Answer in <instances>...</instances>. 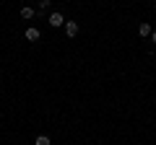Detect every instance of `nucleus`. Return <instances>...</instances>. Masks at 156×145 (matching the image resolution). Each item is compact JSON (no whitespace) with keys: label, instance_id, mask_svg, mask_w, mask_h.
<instances>
[{"label":"nucleus","instance_id":"nucleus-3","mask_svg":"<svg viewBox=\"0 0 156 145\" xmlns=\"http://www.w3.org/2000/svg\"><path fill=\"white\" fill-rule=\"evenodd\" d=\"M65 36L68 39L78 36V21H65Z\"/></svg>","mask_w":156,"mask_h":145},{"label":"nucleus","instance_id":"nucleus-7","mask_svg":"<svg viewBox=\"0 0 156 145\" xmlns=\"http://www.w3.org/2000/svg\"><path fill=\"white\" fill-rule=\"evenodd\" d=\"M50 5H52V0H39V13H44Z\"/></svg>","mask_w":156,"mask_h":145},{"label":"nucleus","instance_id":"nucleus-2","mask_svg":"<svg viewBox=\"0 0 156 145\" xmlns=\"http://www.w3.org/2000/svg\"><path fill=\"white\" fill-rule=\"evenodd\" d=\"M23 36H26V42H39V39H42V31L34 29V26H29L26 31H23Z\"/></svg>","mask_w":156,"mask_h":145},{"label":"nucleus","instance_id":"nucleus-8","mask_svg":"<svg viewBox=\"0 0 156 145\" xmlns=\"http://www.w3.org/2000/svg\"><path fill=\"white\" fill-rule=\"evenodd\" d=\"M151 42H154V44H156V31H151Z\"/></svg>","mask_w":156,"mask_h":145},{"label":"nucleus","instance_id":"nucleus-4","mask_svg":"<svg viewBox=\"0 0 156 145\" xmlns=\"http://www.w3.org/2000/svg\"><path fill=\"white\" fill-rule=\"evenodd\" d=\"M151 31H154V29H151V23L140 21V26H138V36H140V39H143V36H151Z\"/></svg>","mask_w":156,"mask_h":145},{"label":"nucleus","instance_id":"nucleus-1","mask_svg":"<svg viewBox=\"0 0 156 145\" xmlns=\"http://www.w3.org/2000/svg\"><path fill=\"white\" fill-rule=\"evenodd\" d=\"M47 23H50L52 29H60V26H65V16H62L60 11H55V13H50V16H47Z\"/></svg>","mask_w":156,"mask_h":145},{"label":"nucleus","instance_id":"nucleus-5","mask_svg":"<svg viewBox=\"0 0 156 145\" xmlns=\"http://www.w3.org/2000/svg\"><path fill=\"white\" fill-rule=\"evenodd\" d=\"M18 16H21L23 21H29V18H34V8H29V5H23V8H21V13H18Z\"/></svg>","mask_w":156,"mask_h":145},{"label":"nucleus","instance_id":"nucleus-6","mask_svg":"<svg viewBox=\"0 0 156 145\" xmlns=\"http://www.w3.org/2000/svg\"><path fill=\"white\" fill-rule=\"evenodd\" d=\"M34 145H52V143H50V137H47V135H39Z\"/></svg>","mask_w":156,"mask_h":145}]
</instances>
